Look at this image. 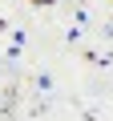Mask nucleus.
Wrapping results in <instances>:
<instances>
[{"label": "nucleus", "instance_id": "nucleus-1", "mask_svg": "<svg viewBox=\"0 0 113 121\" xmlns=\"http://www.w3.org/2000/svg\"><path fill=\"white\" fill-rule=\"evenodd\" d=\"M36 4H44V8H48V4H56V0H36Z\"/></svg>", "mask_w": 113, "mask_h": 121}]
</instances>
